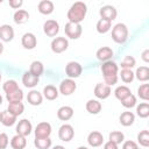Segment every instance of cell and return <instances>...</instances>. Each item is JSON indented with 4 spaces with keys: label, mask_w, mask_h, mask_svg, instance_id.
Wrapping results in <instances>:
<instances>
[{
    "label": "cell",
    "mask_w": 149,
    "mask_h": 149,
    "mask_svg": "<svg viewBox=\"0 0 149 149\" xmlns=\"http://www.w3.org/2000/svg\"><path fill=\"white\" fill-rule=\"evenodd\" d=\"M26 146H27V140H26V137L22 136V135L16 134V135L13 136L12 140H10V147H12L13 149H24Z\"/></svg>",
    "instance_id": "44dd1931"
},
{
    "label": "cell",
    "mask_w": 149,
    "mask_h": 149,
    "mask_svg": "<svg viewBox=\"0 0 149 149\" xmlns=\"http://www.w3.org/2000/svg\"><path fill=\"white\" fill-rule=\"evenodd\" d=\"M121 104H122V106L126 107V108H132V107H134V106L136 105V97L130 93L128 97H126L125 99L121 100Z\"/></svg>",
    "instance_id": "ab89813d"
},
{
    "label": "cell",
    "mask_w": 149,
    "mask_h": 149,
    "mask_svg": "<svg viewBox=\"0 0 149 149\" xmlns=\"http://www.w3.org/2000/svg\"><path fill=\"white\" fill-rule=\"evenodd\" d=\"M109 141H112V142H114L115 144H120L121 142H123V140H125V135H123V133H121V132H118V130H114V132H112V133H109Z\"/></svg>",
    "instance_id": "d590c367"
},
{
    "label": "cell",
    "mask_w": 149,
    "mask_h": 149,
    "mask_svg": "<svg viewBox=\"0 0 149 149\" xmlns=\"http://www.w3.org/2000/svg\"><path fill=\"white\" fill-rule=\"evenodd\" d=\"M112 56H113V50L109 47H102L97 50V58L99 61L107 62L112 58Z\"/></svg>",
    "instance_id": "ffe728a7"
},
{
    "label": "cell",
    "mask_w": 149,
    "mask_h": 149,
    "mask_svg": "<svg viewBox=\"0 0 149 149\" xmlns=\"http://www.w3.org/2000/svg\"><path fill=\"white\" fill-rule=\"evenodd\" d=\"M23 5V1L22 0H9V6L12 8H19Z\"/></svg>",
    "instance_id": "f6af8a7d"
},
{
    "label": "cell",
    "mask_w": 149,
    "mask_h": 149,
    "mask_svg": "<svg viewBox=\"0 0 149 149\" xmlns=\"http://www.w3.org/2000/svg\"><path fill=\"white\" fill-rule=\"evenodd\" d=\"M101 108H102V106L98 100L91 99V100H88L86 102V111L88 113H91V114H98L101 111Z\"/></svg>",
    "instance_id": "4316f807"
},
{
    "label": "cell",
    "mask_w": 149,
    "mask_h": 149,
    "mask_svg": "<svg viewBox=\"0 0 149 149\" xmlns=\"http://www.w3.org/2000/svg\"><path fill=\"white\" fill-rule=\"evenodd\" d=\"M142 59H143L146 63L149 62V50H148V49H146V50L142 52Z\"/></svg>",
    "instance_id": "7dc6e473"
},
{
    "label": "cell",
    "mask_w": 149,
    "mask_h": 149,
    "mask_svg": "<svg viewBox=\"0 0 149 149\" xmlns=\"http://www.w3.org/2000/svg\"><path fill=\"white\" fill-rule=\"evenodd\" d=\"M104 149H118V144H115L112 141H107L104 144Z\"/></svg>",
    "instance_id": "bcb514c9"
},
{
    "label": "cell",
    "mask_w": 149,
    "mask_h": 149,
    "mask_svg": "<svg viewBox=\"0 0 149 149\" xmlns=\"http://www.w3.org/2000/svg\"><path fill=\"white\" fill-rule=\"evenodd\" d=\"M111 94V86L106 85L105 83H98L94 87V95L99 99H106Z\"/></svg>",
    "instance_id": "7c38bea8"
},
{
    "label": "cell",
    "mask_w": 149,
    "mask_h": 149,
    "mask_svg": "<svg viewBox=\"0 0 149 149\" xmlns=\"http://www.w3.org/2000/svg\"><path fill=\"white\" fill-rule=\"evenodd\" d=\"M83 68L78 62H69L65 66V73L70 79L72 78H78L81 74Z\"/></svg>",
    "instance_id": "277c9868"
},
{
    "label": "cell",
    "mask_w": 149,
    "mask_h": 149,
    "mask_svg": "<svg viewBox=\"0 0 149 149\" xmlns=\"http://www.w3.org/2000/svg\"><path fill=\"white\" fill-rule=\"evenodd\" d=\"M14 38V29L9 24L0 26V40L3 42H10Z\"/></svg>",
    "instance_id": "5bb4252c"
},
{
    "label": "cell",
    "mask_w": 149,
    "mask_h": 149,
    "mask_svg": "<svg viewBox=\"0 0 149 149\" xmlns=\"http://www.w3.org/2000/svg\"><path fill=\"white\" fill-rule=\"evenodd\" d=\"M135 58L133 57V56H126L123 59H122V62H121V68L122 69H129V70H132V68H134L135 66Z\"/></svg>",
    "instance_id": "60d3db41"
},
{
    "label": "cell",
    "mask_w": 149,
    "mask_h": 149,
    "mask_svg": "<svg viewBox=\"0 0 149 149\" xmlns=\"http://www.w3.org/2000/svg\"><path fill=\"white\" fill-rule=\"evenodd\" d=\"M38 81H40V78L33 76L29 71L26 72V73L22 76V84H23L26 87L33 88V87H35V86L38 84Z\"/></svg>",
    "instance_id": "ac0fdd59"
},
{
    "label": "cell",
    "mask_w": 149,
    "mask_h": 149,
    "mask_svg": "<svg viewBox=\"0 0 149 149\" xmlns=\"http://www.w3.org/2000/svg\"><path fill=\"white\" fill-rule=\"evenodd\" d=\"M31 129H33V126H31V122L27 119H22L19 121L17 126H16V133L19 135H22V136H28L30 133H31Z\"/></svg>",
    "instance_id": "30bf717a"
},
{
    "label": "cell",
    "mask_w": 149,
    "mask_h": 149,
    "mask_svg": "<svg viewBox=\"0 0 149 149\" xmlns=\"http://www.w3.org/2000/svg\"><path fill=\"white\" fill-rule=\"evenodd\" d=\"M34 144L37 149H49L51 147L50 137H35Z\"/></svg>",
    "instance_id": "4dcf8cb0"
},
{
    "label": "cell",
    "mask_w": 149,
    "mask_h": 149,
    "mask_svg": "<svg viewBox=\"0 0 149 149\" xmlns=\"http://www.w3.org/2000/svg\"><path fill=\"white\" fill-rule=\"evenodd\" d=\"M1 78H2V76H1V72H0V81H1Z\"/></svg>",
    "instance_id": "f5cc1de1"
},
{
    "label": "cell",
    "mask_w": 149,
    "mask_h": 149,
    "mask_svg": "<svg viewBox=\"0 0 149 149\" xmlns=\"http://www.w3.org/2000/svg\"><path fill=\"white\" fill-rule=\"evenodd\" d=\"M118 65L112 62V61H107L104 62V64L101 65V72L104 76H109V74H118Z\"/></svg>",
    "instance_id": "2e32d148"
},
{
    "label": "cell",
    "mask_w": 149,
    "mask_h": 149,
    "mask_svg": "<svg viewBox=\"0 0 149 149\" xmlns=\"http://www.w3.org/2000/svg\"><path fill=\"white\" fill-rule=\"evenodd\" d=\"M8 143H9V141H8L7 134L1 133L0 134V149H6L7 146H8Z\"/></svg>",
    "instance_id": "7bdbcfd3"
},
{
    "label": "cell",
    "mask_w": 149,
    "mask_h": 149,
    "mask_svg": "<svg viewBox=\"0 0 149 149\" xmlns=\"http://www.w3.org/2000/svg\"><path fill=\"white\" fill-rule=\"evenodd\" d=\"M73 135H74V130H73V127L71 125H62L58 129V137L64 141V142H69L73 139Z\"/></svg>",
    "instance_id": "5b68a950"
},
{
    "label": "cell",
    "mask_w": 149,
    "mask_h": 149,
    "mask_svg": "<svg viewBox=\"0 0 149 149\" xmlns=\"http://www.w3.org/2000/svg\"><path fill=\"white\" fill-rule=\"evenodd\" d=\"M69 42L65 37H56L51 42V50L55 54H61L68 49Z\"/></svg>",
    "instance_id": "52a82bcc"
},
{
    "label": "cell",
    "mask_w": 149,
    "mask_h": 149,
    "mask_svg": "<svg viewBox=\"0 0 149 149\" xmlns=\"http://www.w3.org/2000/svg\"><path fill=\"white\" fill-rule=\"evenodd\" d=\"M43 71H44V66H43V64H42L41 62H38V61H34V62L30 64L29 72H30L33 76L40 78V76L43 73Z\"/></svg>",
    "instance_id": "f1b7e54d"
},
{
    "label": "cell",
    "mask_w": 149,
    "mask_h": 149,
    "mask_svg": "<svg viewBox=\"0 0 149 149\" xmlns=\"http://www.w3.org/2000/svg\"><path fill=\"white\" fill-rule=\"evenodd\" d=\"M0 122L3 126H6V127L13 126L16 122V116L13 115L12 113H9L8 111H3V112H1V120H0Z\"/></svg>",
    "instance_id": "603a6c76"
},
{
    "label": "cell",
    "mask_w": 149,
    "mask_h": 149,
    "mask_svg": "<svg viewBox=\"0 0 149 149\" xmlns=\"http://www.w3.org/2000/svg\"><path fill=\"white\" fill-rule=\"evenodd\" d=\"M111 27H112V22H111V21L100 19V20L97 22V31L100 33V34L107 33V31L111 29Z\"/></svg>",
    "instance_id": "d6a6232c"
},
{
    "label": "cell",
    "mask_w": 149,
    "mask_h": 149,
    "mask_svg": "<svg viewBox=\"0 0 149 149\" xmlns=\"http://www.w3.org/2000/svg\"><path fill=\"white\" fill-rule=\"evenodd\" d=\"M38 12L44 15H49L54 12V3L50 0H42L38 3Z\"/></svg>",
    "instance_id": "7402d4cb"
},
{
    "label": "cell",
    "mask_w": 149,
    "mask_h": 149,
    "mask_svg": "<svg viewBox=\"0 0 149 149\" xmlns=\"http://www.w3.org/2000/svg\"><path fill=\"white\" fill-rule=\"evenodd\" d=\"M1 104H2V97L0 95V105H1Z\"/></svg>",
    "instance_id": "816d5d0a"
},
{
    "label": "cell",
    "mask_w": 149,
    "mask_h": 149,
    "mask_svg": "<svg viewBox=\"0 0 149 149\" xmlns=\"http://www.w3.org/2000/svg\"><path fill=\"white\" fill-rule=\"evenodd\" d=\"M2 51H3V45H2V43L0 42V55L2 54Z\"/></svg>",
    "instance_id": "681fc988"
},
{
    "label": "cell",
    "mask_w": 149,
    "mask_h": 149,
    "mask_svg": "<svg viewBox=\"0 0 149 149\" xmlns=\"http://www.w3.org/2000/svg\"><path fill=\"white\" fill-rule=\"evenodd\" d=\"M13 19H14V22H15V23L22 24V23H24V22L28 21L29 14H28V12L24 10V9H19V10H16V12L14 13V17H13Z\"/></svg>",
    "instance_id": "83f0119b"
},
{
    "label": "cell",
    "mask_w": 149,
    "mask_h": 149,
    "mask_svg": "<svg viewBox=\"0 0 149 149\" xmlns=\"http://www.w3.org/2000/svg\"><path fill=\"white\" fill-rule=\"evenodd\" d=\"M137 149H139V148H137Z\"/></svg>",
    "instance_id": "11a10c76"
},
{
    "label": "cell",
    "mask_w": 149,
    "mask_h": 149,
    "mask_svg": "<svg viewBox=\"0 0 149 149\" xmlns=\"http://www.w3.org/2000/svg\"><path fill=\"white\" fill-rule=\"evenodd\" d=\"M99 14H100L101 19H104V20H107V21H111V22H112V21L116 17L118 12H116L115 7H113V6H111V5H106V6H104V7H101V8H100Z\"/></svg>",
    "instance_id": "9c48e42d"
},
{
    "label": "cell",
    "mask_w": 149,
    "mask_h": 149,
    "mask_svg": "<svg viewBox=\"0 0 149 149\" xmlns=\"http://www.w3.org/2000/svg\"><path fill=\"white\" fill-rule=\"evenodd\" d=\"M51 134V126L49 122H40L35 128V137H49Z\"/></svg>",
    "instance_id": "8fae6325"
},
{
    "label": "cell",
    "mask_w": 149,
    "mask_h": 149,
    "mask_svg": "<svg viewBox=\"0 0 149 149\" xmlns=\"http://www.w3.org/2000/svg\"><path fill=\"white\" fill-rule=\"evenodd\" d=\"M112 38L115 43L122 44L128 38V28L125 23H116L112 29Z\"/></svg>",
    "instance_id": "7a4b0ae2"
},
{
    "label": "cell",
    "mask_w": 149,
    "mask_h": 149,
    "mask_svg": "<svg viewBox=\"0 0 149 149\" xmlns=\"http://www.w3.org/2000/svg\"><path fill=\"white\" fill-rule=\"evenodd\" d=\"M6 98L8 100L9 104L12 102H21V100L23 99V92L21 88H17L13 92H9V93H6Z\"/></svg>",
    "instance_id": "d4e9b609"
},
{
    "label": "cell",
    "mask_w": 149,
    "mask_h": 149,
    "mask_svg": "<svg viewBox=\"0 0 149 149\" xmlns=\"http://www.w3.org/2000/svg\"><path fill=\"white\" fill-rule=\"evenodd\" d=\"M120 76L123 83H132L134 80V72L129 69H122Z\"/></svg>",
    "instance_id": "74e56055"
},
{
    "label": "cell",
    "mask_w": 149,
    "mask_h": 149,
    "mask_svg": "<svg viewBox=\"0 0 149 149\" xmlns=\"http://www.w3.org/2000/svg\"><path fill=\"white\" fill-rule=\"evenodd\" d=\"M21 43H22V47L24 49L31 50V49H34L36 47L37 40H36V36L33 33H26L21 38Z\"/></svg>",
    "instance_id": "4fadbf2b"
},
{
    "label": "cell",
    "mask_w": 149,
    "mask_h": 149,
    "mask_svg": "<svg viewBox=\"0 0 149 149\" xmlns=\"http://www.w3.org/2000/svg\"><path fill=\"white\" fill-rule=\"evenodd\" d=\"M86 13H87V7L84 2L81 1H77L74 2L70 9L68 10V19H69V22H72V23H80L85 16H86Z\"/></svg>",
    "instance_id": "6da1fadb"
},
{
    "label": "cell",
    "mask_w": 149,
    "mask_h": 149,
    "mask_svg": "<svg viewBox=\"0 0 149 149\" xmlns=\"http://www.w3.org/2000/svg\"><path fill=\"white\" fill-rule=\"evenodd\" d=\"M77 149H87V148H86V147H78Z\"/></svg>",
    "instance_id": "f907efd6"
},
{
    "label": "cell",
    "mask_w": 149,
    "mask_h": 149,
    "mask_svg": "<svg viewBox=\"0 0 149 149\" xmlns=\"http://www.w3.org/2000/svg\"><path fill=\"white\" fill-rule=\"evenodd\" d=\"M137 141L142 147H144V148L149 147V132L148 130H142L137 135Z\"/></svg>",
    "instance_id": "8d00e7d4"
},
{
    "label": "cell",
    "mask_w": 149,
    "mask_h": 149,
    "mask_svg": "<svg viewBox=\"0 0 149 149\" xmlns=\"http://www.w3.org/2000/svg\"><path fill=\"white\" fill-rule=\"evenodd\" d=\"M52 149H65V148H64L63 146H55Z\"/></svg>",
    "instance_id": "c3c4849f"
},
{
    "label": "cell",
    "mask_w": 149,
    "mask_h": 149,
    "mask_svg": "<svg viewBox=\"0 0 149 149\" xmlns=\"http://www.w3.org/2000/svg\"><path fill=\"white\" fill-rule=\"evenodd\" d=\"M0 120H1V112H0Z\"/></svg>",
    "instance_id": "db71d44e"
},
{
    "label": "cell",
    "mask_w": 149,
    "mask_h": 149,
    "mask_svg": "<svg viewBox=\"0 0 149 149\" xmlns=\"http://www.w3.org/2000/svg\"><path fill=\"white\" fill-rule=\"evenodd\" d=\"M77 88V84L74 83V80L68 78V79H64L61 85H59V92L63 94V95H70L72 94Z\"/></svg>",
    "instance_id": "ba28073f"
},
{
    "label": "cell",
    "mask_w": 149,
    "mask_h": 149,
    "mask_svg": "<svg viewBox=\"0 0 149 149\" xmlns=\"http://www.w3.org/2000/svg\"><path fill=\"white\" fill-rule=\"evenodd\" d=\"M43 95L48 100H55L58 97V90L54 85H47L43 88Z\"/></svg>",
    "instance_id": "cb8c5ba5"
},
{
    "label": "cell",
    "mask_w": 149,
    "mask_h": 149,
    "mask_svg": "<svg viewBox=\"0 0 149 149\" xmlns=\"http://www.w3.org/2000/svg\"><path fill=\"white\" fill-rule=\"evenodd\" d=\"M130 93H132V92H130L129 87H127V86H125V85L118 86V87L115 88V91H114L115 98H116V99H119L120 101H121L122 99H125L126 97H128Z\"/></svg>",
    "instance_id": "1f68e13d"
},
{
    "label": "cell",
    "mask_w": 149,
    "mask_h": 149,
    "mask_svg": "<svg viewBox=\"0 0 149 149\" xmlns=\"http://www.w3.org/2000/svg\"><path fill=\"white\" fill-rule=\"evenodd\" d=\"M23 109H24V106L22 102H12L8 105V108H7V111L13 115H15L16 118L23 113Z\"/></svg>",
    "instance_id": "f546056e"
},
{
    "label": "cell",
    "mask_w": 149,
    "mask_h": 149,
    "mask_svg": "<svg viewBox=\"0 0 149 149\" xmlns=\"http://www.w3.org/2000/svg\"><path fill=\"white\" fill-rule=\"evenodd\" d=\"M64 31H65V35H66L69 38L77 40V38H79V37H80L81 31H83V28H81L80 23H72V22H68V23L65 24Z\"/></svg>",
    "instance_id": "3957f363"
},
{
    "label": "cell",
    "mask_w": 149,
    "mask_h": 149,
    "mask_svg": "<svg viewBox=\"0 0 149 149\" xmlns=\"http://www.w3.org/2000/svg\"><path fill=\"white\" fill-rule=\"evenodd\" d=\"M73 116V108L70 106H62L57 111V118L62 121H68Z\"/></svg>",
    "instance_id": "e0dca14e"
},
{
    "label": "cell",
    "mask_w": 149,
    "mask_h": 149,
    "mask_svg": "<svg viewBox=\"0 0 149 149\" xmlns=\"http://www.w3.org/2000/svg\"><path fill=\"white\" fill-rule=\"evenodd\" d=\"M137 144L134 141H126L122 144V149H137Z\"/></svg>",
    "instance_id": "ee69618b"
},
{
    "label": "cell",
    "mask_w": 149,
    "mask_h": 149,
    "mask_svg": "<svg viewBox=\"0 0 149 149\" xmlns=\"http://www.w3.org/2000/svg\"><path fill=\"white\" fill-rule=\"evenodd\" d=\"M43 31L45 35L50 36V37H54L58 34L59 31V24L56 20H48L44 22L43 24Z\"/></svg>",
    "instance_id": "8992f818"
},
{
    "label": "cell",
    "mask_w": 149,
    "mask_h": 149,
    "mask_svg": "<svg viewBox=\"0 0 149 149\" xmlns=\"http://www.w3.org/2000/svg\"><path fill=\"white\" fill-rule=\"evenodd\" d=\"M119 120H120V123H121L122 126L128 127V126H132V125L134 123V121H135V115H134L132 112H123V113H121Z\"/></svg>",
    "instance_id": "484cf974"
},
{
    "label": "cell",
    "mask_w": 149,
    "mask_h": 149,
    "mask_svg": "<svg viewBox=\"0 0 149 149\" xmlns=\"http://www.w3.org/2000/svg\"><path fill=\"white\" fill-rule=\"evenodd\" d=\"M136 113L140 118H148L149 116V104L142 102L136 107Z\"/></svg>",
    "instance_id": "e575fe53"
},
{
    "label": "cell",
    "mask_w": 149,
    "mask_h": 149,
    "mask_svg": "<svg viewBox=\"0 0 149 149\" xmlns=\"http://www.w3.org/2000/svg\"><path fill=\"white\" fill-rule=\"evenodd\" d=\"M27 100H28V102H29L30 105H33V106H38V105L42 104L43 97H42V94H41L38 91L31 90V91L28 93V95H27Z\"/></svg>",
    "instance_id": "d6986e66"
},
{
    "label": "cell",
    "mask_w": 149,
    "mask_h": 149,
    "mask_svg": "<svg viewBox=\"0 0 149 149\" xmlns=\"http://www.w3.org/2000/svg\"><path fill=\"white\" fill-rule=\"evenodd\" d=\"M137 94L141 99L143 100H149V85L148 84H142L139 88H137Z\"/></svg>",
    "instance_id": "f35d334b"
},
{
    "label": "cell",
    "mask_w": 149,
    "mask_h": 149,
    "mask_svg": "<svg viewBox=\"0 0 149 149\" xmlns=\"http://www.w3.org/2000/svg\"><path fill=\"white\" fill-rule=\"evenodd\" d=\"M135 74L140 81H147L149 79V69L147 66H140L137 68Z\"/></svg>",
    "instance_id": "836d02e7"
},
{
    "label": "cell",
    "mask_w": 149,
    "mask_h": 149,
    "mask_svg": "<svg viewBox=\"0 0 149 149\" xmlns=\"http://www.w3.org/2000/svg\"><path fill=\"white\" fill-rule=\"evenodd\" d=\"M87 142L91 147H99L104 142V136L100 132H97V130L91 132L87 136Z\"/></svg>",
    "instance_id": "9a60e30c"
},
{
    "label": "cell",
    "mask_w": 149,
    "mask_h": 149,
    "mask_svg": "<svg viewBox=\"0 0 149 149\" xmlns=\"http://www.w3.org/2000/svg\"><path fill=\"white\" fill-rule=\"evenodd\" d=\"M2 88H3V91H5L6 93H9V92H13V91L17 90V88H19V85H17V83H16L15 80H7V81L3 84Z\"/></svg>",
    "instance_id": "b9f144b4"
}]
</instances>
